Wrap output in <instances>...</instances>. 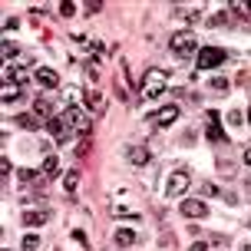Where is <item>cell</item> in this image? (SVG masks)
<instances>
[{
  "label": "cell",
  "mask_w": 251,
  "mask_h": 251,
  "mask_svg": "<svg viewBox=\"0 0 251 251\" xmlns=\"http://www.w3.org/2000/svg\"><path fill=\"white\" fill-rule=\"evenodd\" d=\"M165 86H169V70H162V66H149V70L142 73V96H146V100L162 96Z\"/></svg>",
  "instance_id": "1"
},
{
  "label": "cell",
  "mask_w": 251,
  "mask_h": 251,
  "mask_svg": "<svg viewBox=\"0 0 251 251\" xmlns=\"http://www.w3.org/2000/svg\"><path fill=\"white\" fill-rule=\"evenodd\" d=\"M169 47H172V53H178V56H192V53H199V50H201L192 30H178L176 37L169 40Z\"/></svg>",
  "instance_id": "2"
},
{
  "label": "cell",
  "mask_w": 251,
  "mask_h": 251,
  "mask_svg": "<svg viewBox=\"0 0 251 251\" xmlns=\"http://www.w3.org/2000/svg\"><path fill=\"white\" fill-rule=\"evenodd\" d=\"M225 63V50L222 47H201L199 56H195V66L199 70H215V66H222Z\"/></svg>",
  "instance_id": "3"
},
{
  "label": "cell",
  "mask_w": 251,
  "mask_h": 251,
  "mask_svg": "<svg viewBox=\"0 0 251 251\" xmlns=\"http://www.w3.org/2000/svg\"><path fill=\"white\" fill-rule=\"evenodd\" d=\"M188 185H192V176L178 169V172H172V176H169V182H165V195H169V199H178V195H185Z\"/></svg>",
  "instance_id": "4"
},
{
  "label": "cell",
  "mask_w": 251,
  "mask_h": 251,
  "mask_svg": "<svg viewBox=\"0 0 251 251\" xmlns=\"http://www.w3.org/2000/svg\"><path fill=\"white\" fill-rule=\"evenodd\" d=\"M63 119H66V123L73 126L76 132H89V116L83 113V109H79V106H66V109H63Z\"/></svg>",
  "instance_id": "5"
},
{
  "label": "cell",
  "mask_w": 251,
  "mask_h": 251,
  "mask_svg": "<svg viewBox=\"0 0 251 251\" xmlns=\"http://www.w3.org/2000/svg\"><path fill=\"white\" fill-rule=\"evenodd\" d=\"M33 76H37L40 86H47V89H56V86H60V73H56V70H50V66H33Z\"/></svg>",
  "instance_id": "6"
},
{
  "label": "cell",
  "mask_w": 251,
  "mask_h": 251,
  "mask_svg": "<svg viewBox=\"0 0 251 251\" xmlns=\"http://www.w3.org/2000/svg\"><path fill=\"white\" fill-rule=\"evenodd\" d=\"M47 129H50V136L56 139V142H66V139H70V129H73V126L66 123L63 116H53L50 123H47Z\"/></svg>",
  "instance_id": "7"
},
{
  "label": "cell",
  "mask_w": 251,
  "mask_h": 251,
  "mask_svg": "<svg viewBox=\"0 0 251 251\" xmlns=\"http://www.w3.org/2000/svg\"><path fill=\"white\" fill-rule=\"evenodd\" d=\"M152 119H155V126H159V129H165V126H172L178 119V106H176V102H169V106H162V109L152 116Z\"/></svg>",
  "instance_id": "8"
},
{
  "label": "cell",
  "mask_w": 251,
  "mask_h": 251,
  "mask_svg": "<svg viewBox=\"0 0 251 251\" xmlns=\"http://www.w3.org/2000/svg\"><path fill=\"white\" fill-rule=\"evenodd\" d=\"M182 215H185V218H205L208 208H205V201H199V199H185L182 201Z\"/></svg>",
  "instance_id": "9"
},
{
  "label": "cell",
  "mask_w": 251,
  "mask_h": 251,
  "mask_svg": "<svg viewBox=\"0 0 251 251\" xmlns=\"http://www.w3.org/2000/svg\"><path fill=\"white\" fill-rule=\"evenodd\" d=\"M126 159L132 165H146L149 162V149H146V146H129V149H126Z\"/></svg>",
  "instance_id": "10"
},
{
  "label": "cell",
  "mask_w": 251,
  "mask_h": 251,
  "mask_svg": "<svg viewBox=\"0 0 251 251\" xmlns=\"http://www.w3.org/2000/svg\"><path fill=\"white\" fill-rule=\"evenodd\" d=\"M30 116H33L40 126L50 123V119H53V116H50V102H47V100H37V102H33V113H30Z\"/></svg>",
  "instance_id": "11"
},
{
  "label": "cell",
  "mask_w": 251,
  "mask_h": 251,
  "mask_svg": "<svg viewBox=\"0 0 251 251\" xmlns=\"http://www.w3.org/2000/svg\"><path fill=\"white\" fill-rule=\"evenodd\" d=\"M208 139L212 142H225V129H222V123H218L215 113H208Z\"/></svg>",
  "instance_id": "12"
},
{
  "label": "cell",
  "mask_w": 251,
  "mask_h": 251,
  "mask_svg": "<svg viewBox=\"0 0 251 251\" xmlns=\"http://www.w3.org/2000/svg\"><path fill=\"white\" fill-rule=\"evenodd\" d=\"M20 93H24L20 83H13V79H10V83H3V89H0V100H3V102H17V100H20Z\"/></svg>",
  "instance_id": "13"
},
{
  "label": "cell",
  "mask_w": 251,
  "mask_h": 251,
  "mask_svg": "<svg viewBox=\"0 0 251 251\" xmlns=\"http://www.w3.org/2000/svg\"><path fill=\"white\" fill-rule=\"evenodd\" d=\"M40 172H43L47 178H56V176H60V159H56V155H47V159H43V169H40Z\"/></svg>",
  "instance_id": "14"
},
{
  "label": "cell",
  "mask_w": 251,
  "mask_h": 251,
  "mask_svg": "<svg viewBox=\"0 0 251 251\" xmlns=\"http://www.w3.org/2000/svg\"><path fill=\"white\" fill-rule=\"evenodd\" d=\"M116 245H119V248L136 245V231H132V228H119V231H116Z\"/></svg>",
  "instance_id": "15"
},
{
  "label": "cell",
  "mask_w": 251,
  "mask_h": 251,
  "mask_svg": "<svg viewBox=\"0 0 251 251\" xmlns=\"http://www.w3.org/2000/svg\"><path fill=\"white\" fill-rule=\"evenodd\" d=\"M10 76L13 83H24L26 76H30V70H24V66H3V79Z\"/></svg>",
  "instance_id": "16"
},
{
  "label": "cell",
  "mask_w": 251,
  "mask_h": 251,
  "mask_svg": "<svg viewBox=\"0 0 251 251\" xmlns=\"http://www.w3.org/2000/svg\"><path fill=\"white\" fill-rule=\"evenodd\" d=\"M228 10H235L238 17H248V13H251V0H231Z\"/></svg>",
  "instance_id": "17"
},
{
  "label": "cell",
  "mask_w": 251,
  "mask_h": 251,
  "mask_svg": "<svg viewBox=\"0 0 251 251\" xmlns=\"http://www.w3.org/2000/svg\"><path fill=\"white\" fill-rule=\"evenodd\" d=\"M76 185H79V172H66V176H63V188H66V192H76Z\"/></svg>",
  "instance_id": "18"
},
{
  "label": "cell",
  "mask_w": 251,
  "mask_h": 251,
  "mask_svg": "<svg viewBox=\"0 0 251 251\" xmlns=\"http://www.w3.org/2000/svg\"><path fill=\"white\" fill-rule=\"evenodd\" d=\"M47 218H50L47 212H26V215H24V222H26V225H43Z\"/></svg>",
  "instance_id": "19"
},
{
  "label": "cell",
  "mask_w": 251,
  "mask_h": 251,
  "mask_svg": "<svg viewBox=\"0 0 251 251\" xmlns=\"http://www.w3.org/2000/svg\"><path fill=\"white\" fill-rule=\"evenodd\" d=\"M20 248H24V251H37V248H40V235H24Z\"/></svg>",
  "instance_id": "20"
},
{
  "label": "cell",
  "mask_w": 251,
  "mask_h": 251,
  "mask_svg": "<svg viewBox=\"0 0 251 251\" xmlns=\"http://www.w3.org/2000/svg\"><path fill=\"white\" fill-rule=\"evenodd\" d=\"M86 102H89V109H102V93H89Z\"/></svg>",
  "instance_id": "21"
},
{
  "label": "cell",
  "mask_w": 251,
  "mask_h": 251,
  "mask_svg": "<svg viewBox=\"0 0 251 251\" xmlns=\"http://www.w3.org/2000/svg\"><path fill=\"white\" fill-rule=\"evenodd\" d=\"M17 123L24 126V129H40V123L33 119V116H17Z\"/></svg>",
  "instance_id": "22"
},
{
  "label": "cell",
  "mask_w": 251,
  "mask_h": 251,
  "mask_svg": "<svg viewBox=\"0 0 251 251\" xmlns=\"http://www.w3.org/2000/svg\"><path fill=\"white\" fill-rule=\"evenodd\" d=\"M0 53H3V63H7V56H13V53H17V47H13L10 40H3V47H0Z\"/></svg>",
  "instance_id": "23"
},
{
  "label": "cell",
  "mask_w": 251,
  "mask_h": 251,
  "mask_svg": "<svg viewBox=\"0 0 251 251\" xmlns=\"http://www.w3.org/2000/svg\"><path fill=\"white\" fill-rule=\"evenodd\" d=\"M73 13H76V7L70 3V0H63L60 3V17H73Z\"/></svg>",
  "instance_id": "24"
},
{
  "label": "cell",
  "mask_w": 251,
  "mask_h": 251,
  "mask_svg": "<svg viewBox=\"0 0 251 251\" xmlns=\"http://www.w3.org/2000/svg\"><path fill=\"white\" fill-rule=\"evenodd\" d=\"M212 89H218V93H222V89H228V79H222V76H215V79H212Z\"/></svg>",
  "instance_id": "25"
},
{
  "label": "cell",
  "mask_w": 251,
  "mask_h": 251,
  "mask_svg": "<svg viewBox=\"0 0 251 251\" xmlns=\"http://www.w3.org/2000/svg\"><path fill=\"white\" fill-rule=\"evenodd\" d=\"M0 172H3V182H7V176H10V172H13V165L7 162V155H3V162H0Z\"/></svg>",
  "instance_id": "26"
},
{
  "label": "cell",
  "mask_w": 251,
  "mask_h": 251,
  "mask_svg": "<svg viewBox=\"0 0 251 251\" xmlns=\"http://www.w3.org/2000/svg\"><path fill=\"white\" fill-rule=\"evenodd\" d=\"M225 20H228L225 13H218V17H212V20H208V26H218V24H225Z\"/></svg>",
  "instance_id": "27"
},
{
  "label": "cell",
  "mask_w": 251,
  "mask_h": 251,
  "mask_svg": "<svg viewBox=\"0 0 251 251\" xmlns=\"http://www.w3.org/2000/svg\"><path fill=\"white\" fill-rule=\"evenodd\" d=\"M228 123H231V126H241L245 119H241V113H231V116H228Z\"/></svg>",
  "instance_id": "28"
},
{
  "label": "cell",
  "mask_w": 251,
  "mask_h": 251,
  "mask_svg": "<svg viewBox=\"0 0 251 251\" xmlns=\"http://www.w3.org/2000/svg\"><path fill=\"white\" fill-rule=\"evenodd\" d=\"M192 251H208V245H205V241H195V245H192Z\"/></svg>",
  "instance_id": "29"
},
{
  "label": "cell",
  "mask_w": 251,
  "mask_h": 251,
  "mask_svg": "<svg viewBox=\"0 0 251 251\" xmlns=\"http://www.w3.org/2000/svg\"><path fill=\"white\" fill-rule=\"evenodd\" d=\"M245 165H251V149H245Z\"/></svg>",
  "instance_id": "30"
},
{
  "label": "cell",
  "mask_w": 251,
  "mask_h": 251,
  "mask_svg": "<svg viewBox=\"0 0 251 251\" xmlns=\"http://www.w3.org/2000/svg\"><path fill=\"white\" fill-rule=\"evenodd\" d=\"M248 126H251V109H248Z\"/></svg>",
  "instance_id": "31"
},
{
  "label": "cell",
  "mask_w": 251,
  "mask_h": 251,
  "mask_svg": "<svg viewBox=\"0 0 251 251\" xmlns=\"http://www.w3.org/2000/svg\"><path fill=\"white\" fill-rule=\"evenodd\" d=\"M3 251H7V248H3Z\"/></svg>",
  "instance_id": "32"
}]
</instances>
